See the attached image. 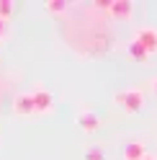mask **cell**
Segmentation results:
<instances>
[{
  "label": "cell",
  "instance_id": "1",
  "mask_svg": "<svg viewBox=\"0 0 157 160\" xmlns=\"http://www.w3.org/2000/svg\"><path fill=\"white\" fill-rule=\"evenodd\" d=\"M116 103H121L126 114H139L144 108V93L139 91V88L121 91V93H116Z\"/></svg>",
  "mask_w": 157,
  "mask_h": 160
},
{
  "label": "cell",
  "instance_id": "2",
  "mask_svg": "<svg viewBox=\"0 0 157 160\" xmlns=\"http://www.w3.org/2000/svg\"><path fill=\"white\" fill-rule=\"evenodd\" d=\"M134 39L144 47V52H147V54H155V52H157V28L144 26V28H139V31H136Z\"/></svg>",
  "mask_w": 157,
  "mask_h": 160
},
{
  "label": "cell",
  "instance_id": "3",
  "mask_svg": "<svg viewBox=\"0 0 157 160\" xmlns=\"http://www.w3.org/2000/svg\"><path fill=\"white\" fill-rule=\"evenodd\" d=\"M31 98H34V111H39V114H49L52 111L54 98H52L49 91H36V93H31Z\"/></svg>",
  "mask_w": 157,
  "mask_h": 160
},
{
  "label": "cell",
  "instance_id": "4",
  "mask_svg": "<svg viewBox=\"0 0 157 160\" xmlns=\"http://www.w3.org/2000/svg\"><path fill=\"white\" fill-rule=\"evenodd\" d=\"M108 13H111L113 18H121V21H126V18H131V13H134V3H129V0H113Z\"/></svg>",
  "mask_w": 157,
  "mask_h": 160
},
{
  "label": "cell",
  "instance_id": "5",
  "mask_svg": "<svg viewBox=\"0 0 157 160\" xmlns=\"http://www.w3.org/2000/svg\"><path fill=\"white\" fill-rule=\"evenodd\" d=\"M77 124H80V129L85 134H93V132L101 129V119H98L95 114H90V111H83L80 116H77Z\"/></svg>",
  "mask_w": 157,
  "mask_h": 160
},
{
  "label": "cell",
  "instance_id": "6",
  "mask_svg": "<svg viewBox=\"0 0 157 160\" xmlns=\"http://www.w3.org/2000/svg\"><path fill=\"white\" fill-rule=\"evenodd\" d=\"M13 111L16 114H23V116H28V114H34V98H31V93H21L13 101Z\"/></svg>",
  "mask_w": 157,
  "mask_h": 160
},
{
  "label": "cell",
  "instance_id": "7",
  "mask_svg": "<svg viewBox=\"0 0 157 160\" xmlns=\"http://www.w3.org/2000/svg\"><path fill=\"white\" fill-rule=\"evenodd\" d=\"M147 152H144V145L142 142H129L124 147V160H142Z\"/></svg>",
  "mask_w": 157,
  "mask_h": 160
},
{
  "label": "cell",
  "instance_id": "8",
  "mask_svg": "<svg viewBox=\"0 0 157 160\" xmlns=\"http://www.w3.org/2000/svg\"><path fill=\"white\" fill-rule=\"evenodd\" d=\"M129 54H131L134 59H139V62H144V59H147V57H150V54H147V52H144V47H142L139 42H136V39H134V42H131V44H129Z\"/></svg>",
  "mask_w": 157,
  "mask_h": 160
},
{
  "label": "cell",
  "instance_id": "9",
  "mask_svg": "<svg viewBox=\"0 0 157 160\" xmlns=\"http://www.w3.org/2000/svg\"><path fill=\"white\" fill-rule=\"evenodd\" d=\"M46 11H49V13H64V11H67V3H64V0H49V3H46Z\"/></svg>",
  "mask_w": 157,
  "mask_h": 160
},
{
  "label": "cell",
  "instance_id": "10",
  "mask_svg": "<svg viewBox=\"0 0 157 160\" xmlns=\"http://www.w3.org/2000/svg\"><path fill=\"white\" fill-rule=\"evenodd\" d=\"M11 16H13V3H11V0H0V18L8 21Z\"/></svg>",
  "mask_w": 157,
  "mask_h": 160
},
{
  "label": "cell",
  "instance_id": "11",
  "mask_svg": "<svg viewBox=\"0 0 157 160\" xmlns=\"http://www.w3.org/2000/svg\"><path fill=\"white\" fill-rule=\"evenodd\" d=\"M85 160H106V155H103L101 147H90V150L85 152Z\"/></svg>",
  "mask_w": 157,
  "mask_h": 160
},
{
  "label": "cell",
  "instance_id": "12",
  "mask_svg": "<svg viewBox=\"0 0 157 160\" xmlns=\"http://www.w3.org/2000/svg\"><path fill=\"white\" fill-rule=\"evenodd\" d=\"M5 36H8V21H3V18H0V42H3Z\"/></svg>",
  "mask_w": 157,
  "mask_h": 160
},
{
  "label": "cell",
  "instance_id": "13",
  "mask_svg": "<svg viewBox=\"0 0 157 160\" xmlns=\"http://www.w3.org/2000/svg\"><path fill=\"white\" fill-rule=\"evenodd\" d=\"M111 3H113V0H98V8H101V11H111Z\"/></svg>",
  "mask_w": 157,
  "mask_h": 160
},
{
  "label": "cell",
  "instance_id": "14",
  "mask_svg": "<svg viewBox=\"0 0 157 160\" xmlns=\"http://www.w3.org/2000/svg\"><path fill=\"white\" fill-rule=\"evenodd\" d=\"M142 160H155V158H152V155H144V158H142Z\"/></svg>",
  "mask_w": 157,
  "mask_h": 160
},
{
  "label": "cell",
  "instance_id": "15",
  "mask_svg": "<svg viewBox=\"0 0 157 160\" xmlns=\"http://www.w3.org/2000/svg\"><path fill=\"white\" fill-rule=\"evenodd\" d=\"M152 85H155V91H157V78H155V80H152Z\"/></svg>",
  "mask_w": 157,
  "mask_h": 160
}]
</instances>
